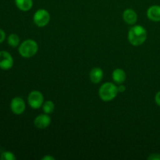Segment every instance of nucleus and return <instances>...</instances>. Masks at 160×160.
<instances>
[{
  "instance_id": "f257e3e1",
  "label": "nucleus",
  "mask_w": 160,
  "mask_h": 160,
  "mask_svg": "<svg viewBox=\"0 0 160 160\" xmlns=\"http://www.w3.org/2000/svg\"><path fill=\"white\" fill-rule=\"evenodd\" d=\"M128 38L130 44L134 46H140L147 39L146 30L141 25H134L128 31Z\"/></svg>"
},
{
  "instance_id": "f03ea898",
  "label": "nucleus",
  "mask_w": 160,
  "mask_h": 160,
  "mask_svg": "<svg viewBox=\"0 0 160 160\" xmlns=\"http://www.w3.org/2000/svg\"><path fill=\"white\" fill-rule=\"evenodd\" d=\"M118 86L112 82H106L102 84L98 89V95L104 102H110L118 95Z\"/></svg>"
},
{
  "instance_id": "7ed1b4c3",
  "label": "nucleus",
  "mask_w": 160,
  "mask_h": 160,
  "mask_svg": "<svg viewBox=\"0 0 160 160\" xmlns=\"http://www.w3.org/2000/svg\"><path fill=\"white\" fill-rule=\"evenodd\" d=\"M18 51L22 57L31 58L37 54L38 45L33 39H27L19 45Z\"/></svg>"
},
{
  "instance_id": "20e7f679",
  "label": "nucleus",
  "mask_w": 160,
  "mask_h": 160,
  "mask_svg": "<svg viewBox=\"0 0 160 160\" xmlns=\"http://www.w3.org/2000/svg\"><path fill=\"white\" fill-rule=\"evenodd\" d=\"M50 19H51L50 13L45 9H38L33 16L34 23L39 28H43L48 25Z\"/></svg>"
},
{
  "instance_id": "39448f33",
  "label": "nucleus",
  "mask_w": 160,
  "mask_h": 160,
  "mask_svg": "<svg viewBox=\"0 0 160 160\" xmlns=\"http://www.w3.org/2000/svg\"><path fill=\"white\" fill-rule=\"evenodd\" d=\"M28 102L32 109H39L44 103V95L39 91H32L28 95Z\"/></svg>"
},
{
  "instance_id": "423d86ee",
  "label": "nucleus",
  "mask_w": 160,
  "mask_h": 160,
  "mask_svg": "<svg viewBox=\"0 0 160 160\" xmlns=\"http://www.w3.org/2000/svg\"><path fill=\"white\" fill-rule=\"evenodd\" d=\"M26 109V104L24 100L20 97H15L11 100L10 109L16 115H20L23 113Z\"/></svg>"
},
{
  "instance_id": "0eeeda50",
  "label": "nucleus",
  "mask_w": 160,
  "mask_h": 160,
  "mask_svg": "<svg viewBox=\"0 0 160 160\" xmlns=\"http://www.w3.org/2000/svg\"><path fill=\"white\" fill-rule=\"evenodd\" d=\"M13 59L10 53L6 51H0V69L10 70L13 67Z\"/></svg>"
},
{
  "instance_id": "6e6552de",
  "label": "nucleus",
  "mask_w": 160,
  "mask_h": 160,
  "mask_svg": "<svg viewBox=\"0 0 160 160\" xmlns=\"http://www.w3.org/2000/svg\"><path fill=\"white\" fill-rule=\"evenodd\" d=\"M52 120L48 114H40L35 117L34 120V124L37 128L40 130L45 129L51 124Z\"/></svg>"
},
{
  "instance_id": "1a4fd4ad",
  "label": "nucleus",
  "mask_w": 160,
  "mask_h": 160,
  "mask_svg": "<svg viewBox=\"0 0 160 160\" xmlns=\"http://www.w3.org/2000/svg\"><path fill=\"white\" fill-rule=\"evenodd\" d=\"M123 19L128 24L133 25L137 22L138 14L134 9H127L123 12Z\"/></svg>"
},
{
  "instance_id": "9d476101",
  "label": "nucleus",
  "mask_w": 160,
  "mask_h": 160,
  "mask_svg": "<svg viewBox=\"0 0 160 160\" xmlns=\"http://www.w3.org/2000/svg\"><path fill=\"white\" fill-rule=\"evenodd\" d=\"M103 76H104V73H103L102 70L99 67H94L89 73L90 81L93 84H98V83L101 82Z\"/></svg>"
},
{
  "instance_id": "9b49d317",
  "label": "nucleus",
  "mask_w": 160,
  "mask_h": 160,
  "mask_svg": "<svg viewBox=\"0 0 160 160\" xmlns=\"http://www.w3.org/2000/svg\"><path fill=\"white\" fill-rule=\"evenodd\" d=\"M147 17L155 22L160 21V6L154 5L150 6L147 10Z\"/></svg>"
},
{
  "instance_id": "f8f14e48",
  "label": "nucleus",
  "mask_w": 160,
  "mask_h": 160,
  "mask_svg": "<svg viewBox=\"0 0 160 160\" xmlns=\"http://www.w3.org/2000/svg\"><path fill=\"white\" fill-rule=\"evenodd\" d=\"M112 81H113L116 84H121L126 81V73H125V71L123 69H115L112 73Z\"/></svg>"
},
{
  "instance_id": "ddd939ff",
  "label": "nucleus",
  "mask_w": 160,
  "mask_h": 160,
  "mask_svg": "<svg viewBox=\"0 0 160 160\" xmlns=\"http://www.w3.org/2000/svg\"><path fill=\"white\" fill-rule=\"evenodd\" d=\"M15 4L20 10L28 12L33 7V0H15Z\"/></svg>"
},
{
  "instance_id": "4468645a",
  "label": "nucleus",
  "mask_w": 160,
  "mask_h": 160,
  "mask_svg": "<svg viewBox=\"0 0 160 160\" xmlns=\"http://www.w3.org/2000/svg\"><path fill=\"white\" fill-rule=\"evenodd\" d=\"M42 107L43 112L46 114L52 113L55 110V104L52 101H51V100H48V101L44 102Z\"/></svg>"
},
{
  "instance_id": "2eb2a0df",
  "label": "nucleus",
  "mask_w": 160,
  "mask_h": 160,
  "mask_svg": "<svg viewBox=\"0 0 160 160\" xmlns=\"http://www.w3.org/2000/svg\"><path fill=\"white\" fill-rule=\"evenodd\" d=\"M7 42L9 45H10L12 48H16L20 45V38L17 34H9L7 38Z\"/></svg>"
},
{
  "instance_id": "dca6fc26",
  "label": "nucleus",
  "mask_w": 160,
  "mask_h": 160,
  "mask_svg": "<svg viewBox=\"0 0 160 160\" xmlns=\"http://www.w3.org/2000/svg\"><path fill=\"white\" fill-rule=\"evenodd\" d=\"M16 158L15 155L9 151L3 152L1 155H0V159L1 160H15Z\"/></svg>"
},
{
  "instance_id": "f3484780",
  "label": "nucleus",
  "mask_w": 160,
  "mask_h": 160,
  "mask_svg": "<svg viewBox=\"0 0 160 160\" xmlns=\"http://www.w3.org/2000/svg\"><path fill=\"white\" fill-rule=\"evenodd\" d=\"M148 159L149 160H160V154L159 153H153L148 156Z\"/></svg>"
},
{
  "instance_id": "a211bd4d",
  "label": "nucleus",
  "mask_w": 160,
  "mask_h": 160,
  "mask_svg": "<svg viewBox=\"0 0 160 160\" xmlns=\"http://www.w3.org/2000/svg\"><path fill=\"white\" fill-rule=\"evenodd\" d=\"M6 39V33L3 30L0 29V44L2 43Z\"/></svg>"
},
{
  "instance_id": "6ab92c4d",
  "label": "nucleus",
  "mask_w": 160,
  "mask_h": 160,
  "mask_svg": "<svg viewBox=\"0 0 160 160\" xmlns=\"http://www.w3.org/2000/svg\"><path fill=\"white\" fill-rule=\"evenodd\" d=\"M155 101H156V104L160 106V91L156 93V96H155Z\"/></svg>"
},
{
  "instance_id": "aec40b11",
  "label": "nucleus",
  "mask_w": 160,
  "mask_h": 160,
  "mask_svg": "<svg viewBox=\"0 0 160 160\" xmlns=\"http://www.w3.org/2000/svg\"><path fill=\"white\" fill-rule=\"evenodd\" d=\"M125 91H126V87H125L124 85H123V84H119L118 92H120V93H123V92H124Z\"/></svg>"
},
{
  "instance_id": "412c9836",
  "label": "nucleus",
  "mask_w": 160,
  "mask_h": 160,
  "mask_svg": "<svg viewBox=\"0 0 160 160\" xmlns=\"http://www.w3.org/2000/svg\"><path fill=\"white\" fill-rule=\"evenodd\" d=\"M42 160H55V158L52 156H45L42 157Z\"/></svg>"
}]
</instances>
